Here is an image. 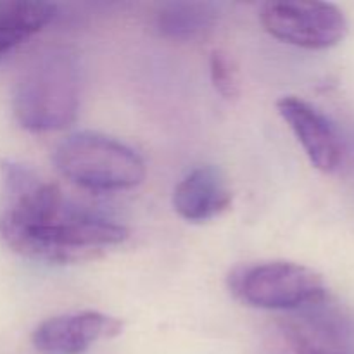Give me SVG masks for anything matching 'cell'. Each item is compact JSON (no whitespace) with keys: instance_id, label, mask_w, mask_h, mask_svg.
Wrapping results in <instances>:
<instances>
[{"instance_id":"obj_8","label":"cell","mask_w":354,"mask_h":354,"mask_svg":"<svg viewBox=\"0 0 354 354\" xmlns=\"http://www.w3.org/2000/svg\"><path fill=\"white\" fill-rule=\"evenodd\" d=\"M121 330L120 318L100 311H82L41 322L31 334V342L47 354H82L99 339L116 337Z\"/></svg>"},{"instance_id":"obj_7","label":"cell","mask_w":354,"mask_h":354,"mask_svg":"<svg viewBox=\"0 0 354 354\" xmlns=\"http://www.w3.org/2000/svg\"><path fill=\"white\" fill-rule=\"evenodd\" d=\"M277 109L296 135L311 165L322 173L337 171L342 165L344 149L330 120L317 107L296 95L279 99Z\"/></svg>"},{"instance_id":"obj_2","label":"cell","mask_w":354,"mask_h":354,"mask_svg":"<svg viewBox=\"0 0 354 354\" xmlns=\"http://www.w3.org/2000/svg\"><path fill=\"white\" fill-rule=\"evenodd\" d=\"M82 78L76 55L66 47L38 54L21 73L14 90V116L28 131L64 130L80 109Z\"/></svg>"},{"instance_id":"obj_9","label":"cell","mask_w":354,"mask_h":354,"mask_svg":"<svg viewBox=\"0 0 354 354\" xmlns=\"http://www.w3.org/2000/svg\"><path fill=\"white\" fill-rule=\"evenodd\" d=\"M232 190L223 173L214 166L190 171L173 192V207L187 221L201 223L220 216L230 207Z\"/></svg>"},{"instance_id":"obj_1","label":"cell","mask_w":354,"mask_h":354,"mask_svg":"<svg viewBox=\"0 0 354 354\" xmlns=\"http://www.w3.org/2000/svg\"><path fill=\"white\" fill-rule=\"evenodd\" d=\"M3 242L21 256L54 265L90 261L127 241L120 223L69 206L55 183L40 182L7 201L0 216Z\"/></svg>"},{"instance_id":"obj_11","label":"cell","mask_w":354,"mask_h":354,"mask_svg":"<svg viewBox=\"0 0 354 354\" xmlns=\"http://www.w3.org/2000/svg\"><path fill=\"white\" fill-rule=\"evenodd\" d=\"M220 19V6L214 2H169L156 17L158 31L178 41L197 40L214 30Z\"/></svg>"},{"instance_id":"obj_6","label":"cell","mask_w":354,"mask_h":354,"mask_svg":"<svg viewBox=\"0 0 354 354\" xmlns=\"http://www.w3.org/2000/svg\"><path fill=\"white\" fill-rule=\"evenodd\" d=\"M283 334L296 354H337L354 349V320L330 299L290 311Z\"/></svg>"},{"instance_id":"obj_4","label":"cell","mask_w":354,"mask_h":354,"mask_svg":"<svg viewBox=\"0 0 354 354\" xmlns=\"http://www.w3.org/2000/svg\"><path fill=\"white\" fill-rule=\"evenodd\" d=\"M228 283L241 303L259 310L296 311L328 297L320 273L290 261L242 266L232 273Z\"/></svg>"},{"instance_id":"obj_10","label":"cell","mask_w":354,"mask_h":354,"mask_svg":"<svg viewBox=\"0 0 354 354\" xmlns=\"http://www.w3.org/2000/svg\"><path fill=\"white\" fill-rule=\"evenodd\" d=\"M57 7L38 0H0V55L40 33Z\"/></svg>"},{"instance_id":"obj_5","label":"cell","mask_w":354,"mask_h":354,"mask_svg":"<svg viewBox=\"0 0 354 354\" xmlns=\"http://www.w3.org/2000/svg\"><path fill=\"white\" fill-rule=\"evenodd\" d=\"M259 19L273 38L310 50L334 47L348 33L344 12L328 2H266Z\"/></svg>"},{"instance_id":"obj_3","label":"cell","mask_w":354,"mask_h":354,"mask_svg":"<svg viewBox=\"0 0 354 354\" xmlns=\"http://www.w3.org/2000/svg\"><path fill=\"white\" fill-rule=\"evenodd\" d=\"M54 165L64 178L95 192L135 189L147 176L135 149L97 131L69 135L55 149Z\"/></svg>"},{"instance_id":"obj_12","label":"cell","mask_w":354,"mask_h":354,"mask_svg":"<svg viewBox=\"0 0 354 354\" xmlns=\"http://www.w3.org/2000/svg\"><path fill=\"white\" fill-rule=\"evenodd\" d=\"M209 75L214 90L223 99L232 100L239 95V73L228 52L220 50V48L211 52Z\"/></svg>"},{"instance_id":"obj_13","label":"cell","mask_w":354,"mask_h":354,"mask_svg":"<svg viewBox=\"0 0 354 354\" xmlns=\"http://www.w3.org/2000/svg\"><path fill=\"white\" fill-rule=\"evenodd\" d=\"M337 354H354V349L353 351H344V353H337Z\"/></svg>"}]
</instances>
